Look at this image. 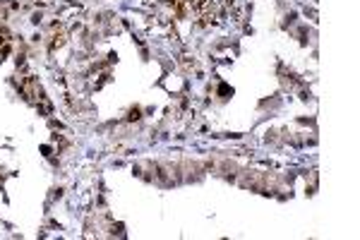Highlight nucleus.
Wrapping results in <instances>:
<instances>
[{"mask_svg": "<svg viewBox=\"0 0 360 240\" xmlns=\"http://www.w3.org/2000/svg\"><path fill=\"white\" fill-rule=\"evenodd\" d=\"M188 5L195 10L197 17H202V20H217L226 10L229 0H188Z\"/></svg>", "mask_w": 360, "mask_h": 240, "instance_id": "nucleus-1", "label": "nucleus"}]
</instances>
